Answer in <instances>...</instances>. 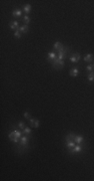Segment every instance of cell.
Listing matches in <instances>:
<instances>
[{
  "label": "cell",
  "mask_w": 94,
  "mask_h": 181,
  "mask_svg": "<svg viewBox=\"0 0 94 181\" xmlns=\"http://www.w3.org/2000/svg\"><path fill=\"white\" fill-rule=\"evenodd\" d=\"M93 69H94V67H93V65H88L87 66H86V70L88 71H93Z\"/></svg>",
  "instance_id": "23"
},
{
  "label": "cell",
  "mask_w": 94,
  "mask_h": 181,
  "mask_svg": "<svg viewBox=\"0 0 94 181\" xmlns=\"http://www.w3.org/2000/svg\"><path fill=\"white\" fill-rule=\"evenodd\" d=\"M23 116H24V117L27 119V120H29V119H30V114H29L28 112H25L24 114H23Z\"/></svg>",
  "instance_id": "26"
},
{
  "label": "cell",
  "mask_w": 94,
  "mask_h": 181,
  "mask_svg": "<svg viewBox=\"0 0 94 181\" xmlns=\"http://www.w3.org/2000/svg\"><path fill=\"white\" fill-rule=\"evenodd\" d=\"M31 132H32V130L30 128H28V127H25L24 130H22V134H23V135H30Z\"/></svg>",
  "instance_id": "18"
},
{
  "label": "cell",
  "mask_w": 94,
  "mask_h": 181,
  "mask_svg": "<svg viewBox=\"0 0 94 181\" xmlns=\"http://www.w3.org/2000/svg\"><path fill=\"white\" fill-rule=\"evenodd\" d=\"M31 5L30 4H26V5H24V7H23V9H22V11L26 14V15H28L30 12H31Z\"/></svg>",
  "instance_id": "10"
},
{
  "label": "cell",
  "mask_w": 94,
  "mask_h": 181,
  "mask_svg": "<svg viewBox=\"0 0 94 181\" xmlns=\"http://www.w3.org/2000/svg\"><path fill=\"white\" fill-rule=\"evenodd\" d=\"M78 73H79V70H78V69H76V67H74V69H72V70H70V71H69V75H70V77L75 78V77L78 76Z\"/></svg>",
  "instance_id": "11"
},
{
  "label": "cell",
  "mask_w": 94,
  "mask_h": 181,
  "mask_svg": "<svg viewBox=\"0 0 94 181\" xmlns=\"http://www.w3.org/2000/svg\"><path fill=\"white\" fill-rule=\"evenodd\" d=\"M93 58H94V55L92 53H88V54H86L84 58H83V59L85 61H87V63H91V61L93 60Z\"/></svg>",
  "instance_id": "13"
},
{
  "label": "cell",
  "mask_w": 94,
  "mask_h": 181,
  "mask_svg": "<svg viewBox=\"0 0 94 181\" xmlns=\"http://www.w3.org/2000/svg\"><path fill=\"white\" fill-rule=\"evenodd\" d=\"M22 20H23V22H24V23H25L26 25H28V23H30V17H29L28 15H26V14L23 16Z\"/></svg>",
  "instance_id": "19"
},
{
  "label": "cell",
  "mask_w": 94,
  "mask_h": 181,
  "mask_svg": "<svg viewBox=\"0 0 94 181\" xmlns=\"http://www.w3.org/2000/svg\"><path fill=\"white\" fill-rule=\"evenodd\" d=\"M93 67H94V65H93Z\"/></svg>",
  "instance_id": "27"
},
{
  "label": "cell",
  "mask_w": 94,
  "mask_h": 181,
  "mask_svg": "<svg viewBox=\"0 0 94 181\" xmlns=\"http://www.w3.org/2000/svg\"><path fill=\"white\" fill-rule=\"evenodd\" d=\"M8 138L10 139L11 142H14V143H18L19 141H20V139L16 138V136H15V134H14V131H12V132H11V133L8 135Z\"/></svg>",
  "instance_id": "5"
},
{
  "label": "cell",
  "mask_w": 94,
  "mask_h": 181,
  "mask_svg": "<svg viewBox=\"0 0 94 181\" xmlns=\"http://www.w3.org/2000/svg\"><path fill=\"white\" fill-rule=\"evenodd\" d=\"M87 78H88V81H89V82H94V71H90L89 75H88V77H87Z\"/></svg>",
  "instance_id": "20"
},
{
  "label": "cell",
  "mask_w": 94,
  "mask_h": 181,
  "mask_svg": "<svg viewBox=\"0 0 94 181\" xmlns=\"http://www.w3.org/2000/svg\"><path fill=\"white\" fill-rule=\"evenodd\" d=\"M75 145H76V143L74 142V141H66V147H67V149L69 151L72 150L75 147Z\"/></svg>",
  "instance_id": "8"
},
{
  "label": "cell",
  "mask_w": 94,
  "mask_h": 181,
  "mask_svg": "<svg viewBox=\"0 0 94 181\" xmlns=\"http://www.w3.org/2000/svg\"><path fill=\"white\" fill-rule=\"evenodd\" d=\"M75 136H76V135L73 134V133H69V134H67V136H66L65 140H66V141H74Z\"/></svg>",
  "instance_id": "16"
},
{
  "label": "cell",
  "mask_w": 94,
  "mask_h": 181,
  "mask_svg": "<svg viewBox=\"0 0 94 181\" xmlns=\"http://www.w3.org/2000/svg\"><path fill=\"white\" fill-rule=\"evenodd\" d=\"M18 127H19V129L20 130H24L25 129V124H24V122H19L18 123Z\"/></svg>",
  "instance_id": "21"
},
{
  "label": "cell",
  "mask_w": 94,
  "mask_h": 181,
  "mask_svg": "<svg viewBox=\"0 0 94 181\" xmlns=\"http://www.w3.org/2000/svg\"><path fill=\"white\" fill-rule=\"evenodd\" d=\"M68 46H63L60 50H58V54H57V58L60 59V60H64L65 58H66V54L68 52Z\"/></svg>",
  "instance_id": "1"
},
{
  "label": "cell",
  "mask_w": 94,
  "mask_h": 181,
  "mask_svg": "<svg viewBox=\"0 0 94 181\" xmlns=\"http://www.w3.org/2000/svg\"><path fill=\"white\" fill-rule=\"evenodd\" d=\"M9 26H10V28L12 30H17V29H19V23H18V21H16V20H14V21H11L10 22V24H9Z\"/></svg>",
  "instance_id": "6"
},
{
  "label": "cell",
  "mask_w": 94,
  "mask_h": 181,
  "mask_svg": "<svg viewBox=\"0 0 94 181\" xmlns=\"http://www.w3.org/2000/svg\"><path fill=\"white\" fill-rule=\"evenodd\" d=\"M82 148H83V147H82V145H81V144H76L74 148H73L72 150H71V151H69V152H70V154L79 153V152H81V151H82Z\"/></svg>",
  "instance_id": "3"
},
{
  "label": "cell",
  "mask_w": 94,
  "mask_h": 181,
  "mask_svg": "<svg viewBox=\"0 0 94 181\" xmlns=\"http://www.w3.org/2000/svg\"><path fill=\"white\" fill-rule=\"evenodd\" d=\"M27 144H28V137H27L26 135H23L20 138V145L21 146H27Z\"/></svg>",
  "instance_id": "7"
},
{
  "label": "cell",
  "mask_w": 94,
  "mask_h": 181,
  "mask_svg": "<svg viewBox=\"0 0 94 181\" xmlns=\"http://www.w3.org/2000/svg\"><path fill=\"white\" fill-rule=\"evenodd\" d=\"M63 46H64V45H62L59 41H56L53 45V48H54V50H57V52H58V50H60Z\"/></svg>",
  "instance_id": "15"
},
{
  "label": "cell",
  "mask_w": 94,
  "mask_h": 181,
  "mask_svg": "<svg viewBox=\"0 0 94 181\" xmlns=\"http://www.w3.org/2000/svg\"><path fill=\"white\" fill-rule=\"evenodd\" d=\"M14 36H15V37H17V38H20V37H21V32L19 31V29L15 30V32H14Z\"/></svg>",
  "instance_id": "22"
},
{
  "label": "cell",
  "mask_w": 94,
  "mask_h": 181,
  "mask_svg": "<svg viewBox=\"0 0 94 181\" xmlns=\"http://www.w3.org/2000/svg\"><path fill=\"white\" fill-rule=\"evenodd\" d=\"M19 31H20L21 33H26L27 31H28V25L24 24V25L20 26V27H19Z\"/></svg>",
  "instance_id": "17"
},
{
  "label": "cell",
  "mask_w": 94,
  "mask_h": 181,
  "mask_svg": "<svg viewBox=\"0 0 94 181\" xmlns=\"http://www.w3.org/2000/svg\"><path fill=\"white\" fill-rule=\"evenodd\" d=\"M50 64L52 65L54 69H62L64 66V60H60L58 58H55L54 60L50 61Z\"/></svg>",
  "instance_id": "2"
},
{
  "label": "cell",
  "mask_w": 94,
  "mask_h": 181,
  "mask_svg": "<svg viewBox=\"0 0 94 181\" xmlns=\"http://www.w3.org/2000/svg\"><path fill=\"white\" fill-rule=\"evenodd\" d=\"M79 60H80V54L79 53H73L72 55L70 56V61H71V63L76 64V63H78Z\"/></svg>",
  "instance_id": "4"
},
{
  "label": "cell",
  "mask_w": 94,
  "mask_h": 181,
  "mask_svg": "<svg viewBox=\"0 0 94 181\" xmlns=\"http://www.w3.org/2000/svg\"><path fill=\"white\" fill-rule=\"evenodd\" d=\"M55 58H57V54L55 53L54 52H49L48 53V58H47V60L50 63V61H52V60H54Z\"/></svg>",
  "instance_id": "9"
},
{
  "label": "cell",
  "mask_w": 94,
  "mask_h": 181,
  "mask_svg": "<svg viewBox=\"0 0 94 181\" xmlns=\"http://www.w3.org/2000/svg\"><path fill=\"white\" fill-rule=\"evenodd\" d=\"M83 140H84V138L82 137L81 135H76L75 136V139H74V142L76 144H81L82 142H83Z\"/></svg>",
  "instance_id": "14"
},
{
  "label": "cell",
  "mask_w": 94,
  "mask_h": 181,
  "mask_svg": "<svg viewBox=\"0 0 94 181\" xmlns=\"http://www.w3.org/2000/svg\"><path fill=\"white\" fill-rule=\"evenodd\" d=\"M12 15L14 16V17H20V16L22 15V10L17 8V9H14L13 12H12Z\"/></svg>",
  "instance_id": "12"
},
{
  "label": "cell",
  "mask_w": 94,
  "mask_h": 181,
  "mask_svg": "<svg viewBox=\"0 0 94 181\" xmlns=\"http://www.w3.org/2000/svg\"><path fill=\"white\" fill-rule=\"evenodd\" d=\"M28 121H29V124H30V126H31V127L33 128V126H34V122H35V120H34V119H31V118H30Z\"/></svg>",
  "instance_id": "25"
},
{
  "label": "cell",
  "mask_w": 94,
  "mask_h": 181,
  "mask_svg": "<svg viewBox=\"0 0 94 181\" xmlns=\"http://www.w3.org/2000/svg\"><path fill=\"white\" fill-rule=\"evenodd\" d=\"M39 125H40L39 120H35V122H34V126H33V128H38V127H39Z\"/></svg>",
  "instance_id": "24"
}]
</instances>
